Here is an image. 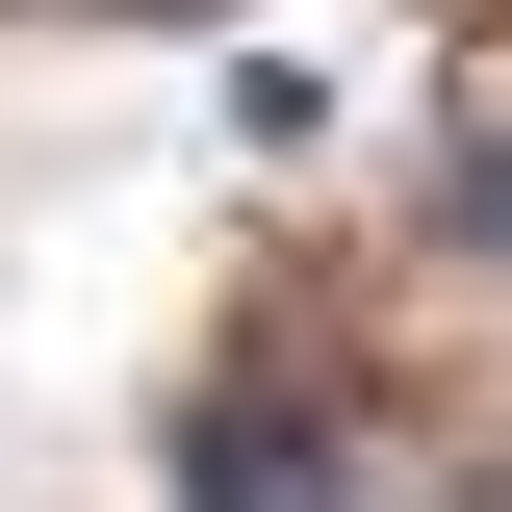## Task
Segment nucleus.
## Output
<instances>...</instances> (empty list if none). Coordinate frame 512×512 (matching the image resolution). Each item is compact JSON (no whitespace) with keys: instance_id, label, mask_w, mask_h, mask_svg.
<instances>
[{"instance_id":"1","label":"nucleus","mask_w":512,"mask_h":512,"mask_svg":"<svg viewBox=\"0 0 512 512\" xmlns=\"http://www.w3.org/2000/svg\"><path fill=\"white\" fill-rule=\"evenodd\" d=\"M180 512H410V436L333 384H205L180 410Z\"/></svg>"}]
</instances>
